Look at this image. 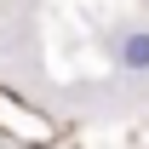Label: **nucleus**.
<instances>
[{"instance_id": "f257e3e1", "label": "nucleus", "mask_w": 149, "mask_h": 149, "mask_svg": "<svg viewBox=\"0 0 149 149\" xmlns=\"http://www.w3.org/2000/svg\"><path fill=\"white\" fill-rule=\"evenodd\" d=\"M120 63L126 69H149V29H132L120 40Z\"/></svg>"}]
</instances>
